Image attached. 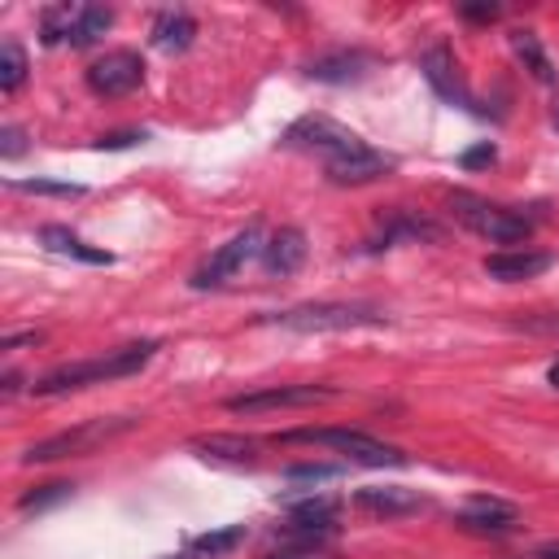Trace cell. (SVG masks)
<instances>
[{
	"mask_svg": "<svg viewBox=\"0 0 559 559\" xmlns=\"http://www.w3.org/2000/svg\"><path fill=\"white\" fill-rule=\"evenodd\" d=\"M153 354H157V341H135V345L109 349V354H100V358L61 362V367L44 371V376L31 384V393H39V397H57V393H74V389H87V384H105V380H118V376L140 371Z\"/></svg>",
	"mask_w": 559,
	"mask_h": 559,
	"instance_id": "obj_1",
	"label": "cell"
},
{
	"mask_svg": "<svg viewBox=\"0 0 559 559\" xmlns=\"http://www.w3.org/2000/svg\"><path fill=\"white\" fill-rule=\"evenodd\" d=\"M266 323L293 328V332H349V328H380L384 310L371 301H306L266 314Z\"/></svg>",
	"mask_w": 559,
	"mask_h": 559,
	"instance_id": "obj_2",
	"label": "cell"
},
{
	"mask_svg": "<svg viewBox=\"0 0 559 559\" xmlns=\"http://www.w3.org/2000/svg\"><path fill=\"white\" fill-rule=\"evenodd\" d=\"M135 424H140L135 415H109V419H87V424H79V428H66V432H52V437H44V441L26 445V450H22V463L31 467V463H57V459H79V454H92V450L109 445L114 437L131 432Z\"/></svg>",
	"mask_w": 559,
	"mask_h": 559,
	"instance_id": "obj_3",
	"label": "cell"
},
{
	"mask_svg": "<svg viewBox=\"0 0 559 559\" xmlns=\"http://www.w3.org/2000/svg\"><path fill=\"white\" fill-rule=\"evenodd\" d=\"M450 210L463 227H472L476 236L493 240V245H524L533 236V218L524 210H511V205H493L485 197H472V192H454L450 197Z\"/></svg>",
	"mask_w": 559,
	"mask_h": 559,
	"instance_id": "obj_4",
	"label": "cell"
},
{
	"mask_svg": "<svg viewBox=\"0 0 559 559\" xmlns=\"http://www.w3.org/2000/svg\"><path fill=\"white\" fill-rule=\"evenodd\" d=\"M280 441H310V445H328L336 454H345L349 463H362V467H402L406 454L380 437H367L358 428H293V432H280Z\"/></svg>",
	"mask_w": 559,
	"mask_h": 559,
	"instance_id": "obj_5",
	"label": "cell"
},
{
	"mask_svg": "<svg viewBox=\"0 0 559 559\" xmlns=\"http://www.w3.org/2000/svg\"><path fill=\"white\" fill-rule=\"evenodd\" d=\"M284 144H288V148L323 153L328 162H345V157H358V153L371 148V144H362L349 127H341V122H332V118H323V114H306V118H297V122L284 131Z\"/></svg>",
	"mask_w": 559,
	"mask_h": 559,
	"instance_id": "obj_6",
	"label": "cell"
},
{
	"mask_svg": "<svg viewBox=\"0 0 559 559\" xmlns=\"http://www.w3.org/2000/svg\"><path fill=\"white\" fill-rule=\"evenodd\" d=\"M262 249H266L262 227H258V223H249V227H245V231H236V236H231V240H227L210 262H201V266L192 271V280H188V284H192V288H218V284H227V280H231L249 258H258Z\"/></svg>",
	"mask_w": 559,
	"mask_h": 559,
	"instance_id": "obj_7",
	"label": "cell"
},
{
	"mask_svg": "<svg viewBox=\"0 0 559 559\" xmlns=\"http://www.w3.org/2000/svg\"><path fill=\"white\" fill-rule=\"evenodd\" d=\"M328 397H332L328 384H275V389H253V393L227 397V411L231 415H266V411L314 406V402H328Z\"/></svg>",
	"mask_w": 559,
	"mask_h": 559,
	"instance_id": "obj_8",
	"label": "cell"
},
{
	"mask_svg": "<svg viewBox=\"0 0 559 559\" xmlns=\"http://www.w3.org/2000/svg\"><path fill=\"white\" fill-rule=\"evenodd\" d=\"M140 83H144V61H140V52L118 48V52H105V57H96V61L87 66V87H92L96 96H127V92H135Z\"/></svg>",
	"mask_w": 559,
	"mask_h": 559,
	"instance_id": "obj_9",
	"label": "cell"
},
{
	"mask_svg": "<svg viewBox=\"0 0 559 559\" xmlns=\"http://www.w3.org/2000/svg\"><path fill=\"white\" fill-rule=\"evenodd\" d=\"M354 507L362 515H376V520H402V515L424 511V493L402 489V485H371V489L354 493Z\"/></svg>",
	"mask_w": 559,
	"mask_h": 559,
	"instance_id": "obj_10",
	"label": "cell"
},
{
	"mask_svg": "<svg viewBox=\"0 0 559 559\" xmlns=\"http://www.w3.org/2000/svg\"><path fill=\"white\" fill-rule=\"evenodd\" d=\"M454 520H459V528L480 533V537H502V533L520 528V511L511 502H498V498H472Z\"/></svg>",
	"mask_w": 559,
	"mask_h": 559,
	"instance_id": "obj_11",
	"label": "cell"
},
{
	"mask_svg": "<svg viewBox=\"0 0 559 559\" xmlns=\"http://www.w3.org/2000/svg\"><path fill=\"white\" fill-rule=\"evenodd\" d=\"M371 66H376V57L362 52V48H332V52L310 57V61H306V74L319 79V83H354V79H362Z\"/></svg>",
	"mask_w": 559,
	"mask_h": 559,
	"instance_id": "obj_12",
	"label": "cell"
},
{
	"mask_svg": "<svg viewBox=\"0 0 559 559\" xmlns=\"http://www.w3.org/2000/svg\"><path fill=\"white\" fill-rule=\"evenodd\" d=\"M480 266H485L489 280H498V284H515V280H533V275H542V271L550 266V253H542V249H498V253H489Z\"/></svg>",
	"mask_w": 559,
	"mask_h": 559,
	"instance_id": "obj_13",
	"label": "cell"
},
{
	"mask_svg": "<svg viewBox=\"0 0 559 559\" xmlns=\"http://www.w3.org/2000/svg\"><path fill=\"white\" fill-rule=\"evenodd\" d=\"M419 70H424V79L432 83V92H437V96L467 105V92H463V79H459V66H454L450 44H432V48L419 57Z\"/></svg>",
	"mask_w": 559,
	"mask_h": 559,
	"instance_id": "obj_14",
	"label": "cell"
},
{
	"mask_svg": "<svg viewBox=\"0 0 559 559\" xmlns=\"http://www.w3.org/2000/svg\"><path fill=\"white\" fill-rule=\"evenodd\" d=\"M406 240H441V227L437 223H428V218H419V214H411V210H397V214H389V223L371 236V245L367 249H393V245H406Z\"/></svg>",
	"mask_w": 559,
	"mask_h": 559,
	"instance_id": "obj_15",
	"label": "cell"
},
{
	"mask_svg": "<svg viewBox=\"0 0 559 559\" xmlns=\"http://www.w3.org/2000/svg\"><path fill=\"white\" fill-rule=\"evenodd\" d=\"M301 262H306V231L301 227H280L262 249L266 275H293Z\"/></svg>",
	"mask_w": 559,
	"mask_h": 559,
	"instance_id": "obj_16",
	"label": "cell"
},
{
	"mask_svg": "<svg viewBox=\"0 0 559 559\" xmlns=\"http://www.w3.org/2000/svg\"><path fill=\"white\" fill-rule=\"evenodd\" d=\"M393 170V157H384V153H376V148H367V153H358V157H345V162H328V179L332 183H376V179H384Z\"/></svg>",
	"mask_w": 559,
	"mask_h": 559,
	"instance_id": "obj_17",
	"label": "cell"
},
{
	"mask_svg": "<svg viewBox=\"0 0 559 559\" xmlns=\"http://www.w3.org/2000/svg\"><path fill=\"white\" fill-rule=\"evenodd\" d=\"M39 240L52 249V253H66V258H79V262H87V266H109L114 262V253L109 249H92L87 240H79L70 227H61V223H48V227H39Z\"/></svg>",
	"mask_w": 559,
	"mask_h": 559,
	"instance_id": "obj_18",
	"label": "cell"
},
{
	"mask_svg": "<svg viewBox=\"0 0 559 559\" xmlns=\"http://www.w3.org/2000/svg\"><path fill=\"white\" fill-rule=\"evenodd\" d=\"M109 26H114V9H105V4H79L74 9V26H70V48L96 44Z\"/></svg>",
	"mask_w": 559,
	"mask_h": 559,
	"instance_id": "obj_19",
	"label": "cell"
},
{
	"mask_svg": "<svg viewBox=\"0 0 559 559\" xmlns=\"http://www.w3.org/2000/svg\"><path fill=\"white\" fill-rule=\"evenodd\" d=\"M192 35H197V22L188 13H179V9H170V13H162L153 22V44L166 48V52H183L192 44Z\"/></svg>",
	"mask_w": 559,
	"mask_h": 559,
	"instance_id": "obj_20",
	"label": "cell"
},
{
	"mask_svg": "<svg viewBox=\"0 0 559 559\" xmlns=\"http://www.w3.org/2000/svg\"><path fill=\"white\" fill-rule=\"evenodd\" d=\"M511 52L524 61V70L537 79V83H555V70H550V57L542 48V39L533 31H511Z\"/></svg>",
	"mask_w": 559,
	"mask_h": 559,
	"instance_id": "obj_21",
	"label": "cell"
},
{
	"mask_svg": "<svg viewBox=\"0 0 559 559\" xmlns=\"http://www.w3.org/2000/svg\"><path fill=\"white\" fill-rule=\"evenodd\" d=\"M245 524H227V528H214V533H201L192 537L188 546V559H218V555H231L240 542H245Z\"/></svg>",
	"mask_w": 559,
	"mask_h": 559,
	"instance_id": "obj_22",
	"label": "cell"
},
{
	"mask_svg": "<svg viewBox=\"0 0 559 559\" xmlns=\"http://www.w3.org/2000/svg\"><path fill=\"white\" fill-rule=\"evenodd\" d=\"M192 450L197 454H205V459H227V463H245V459H253V450H258V441L253 437H201V441H192Z\"/></svg>",
	"mask_w": 559,
	"mask_h": 559,
	"instance_id": "obj_23",
	"label": "cell"
},
{
	"mask_svg": "<svg viewBox=\"0 0 559 559\" xmlns=\"http://www.w3.org/2000/svg\"><path fill=\"white\" fill-rule=\"evenodd\" d=\"M26 83V52L17 39L0 44V92H17Z\"/></svg>",
	"mask_w": 559,
	"mask_h": 559,
	"instance_id": "obj_24",
	"label": "cell"
},
{
	"mask_svg": "<svg viewBox=\"0 0 559 559\" xmlns=\"http://www.w3.org/2000/svg\"><path fill=\"white\" fill-rule=\"evenodd\" d=\"M74 9H79V4H52V9H44V13H39V39H44V44H61V39H70Z\"/></svg>",
	"mask_w": 559,
	"mask_h": 559,
	"instance_id": "obj_25",
	"label": "cell"
},
{
	"mask_svg": "<svg viewBox=\"0 0 559 559\" xmlns=\"http://www.w3.org/2000/svg\"><path fill=\"white\" fill-rule=\"evenodd\" d=\"M9 188L31 197H83L79 183H57V179H9Z\"/></svg>",
	"mask_w": 559,
	"mask_h": 559,
	"instance_id": "obj_26",
	"label": "cell"
},
{
	"mask_svg": "<svg viewBox=\"0 0 559 559\" xmlns=\"http://www.w3.org/2000/svg\"><path fill=\"white\" fill-rule=\"evenodd\" d=\"M70 489H74V485H66V480H52V485H39V489L22 493V498H17V507H22V511H39V507H48V502H61V498H70Z\"/></svg>",
	"mask_w": 559,
	"mask_h": 559,
	"instance_id": "obj_27",
	"label": "cell"
},
{
	"mask_svg": "<svg viewBox=\"0 0 559 559\" xmlns=\"http://www.w3.org/2000/svg\"><path fill=\"white\" fill-rule=\"evenodd\" d=\"M493 162H498V148H493L489 140H480L476 148H467V153L459 157V166H463V170H485V166H493Z\"/></svg>",
	"mask_w": 559,
	"mask_h": 559,
	"instance_id": "obj_28",
	"label": "cell"
},
{
	"mask_svg": "<svg viewBox=\"0 0 559 559\" xmlns=\"http://www.w3.org/2000/svg\"><path fill=\"white\" fill-rule=\"evenodd\" d=\"M336 467H314V463H301V467H288V480L293 485H319V480H332Z\"/></svg>",
	"mask_w": 559,
	"mask_h": 559,
	"instance_id": "obj_29",
	"label": "cell"
},
{
	"mask_svg": "<svg viewBox=\"0 0 559 559\" xmlns=\"http://www.w3.org/2000/svg\"><path fill=\"white\" fill-rule=\"evenodd\" d=\"M22 148H26V131H22V127H13V122H9V127H0V157H17Z\"/></svg>",
	"mask_w": 559,
	"mask_h": 559,
	"instance_id": "obj_30",
	"label": "cell"
},
{
	"mask_svg": "<svg viewBox=\"0 0 559 559\" xmlns=\"http://www.w3.org/2000/svg\"><path fill=\"white\" fill-rule=\"evenodd\" d=\"M144 140H148L144 131H109V135L96 140V148H131V144H144Z\"/></svg>",
	"mask_w": 559,
	"mask_h": 559,
	"instance_id": "obj_31",
	"label": "cell"
},
{
	"mask_svg": "<svg viewBox=\"0 0 559 559\" xmlns=\"http://www.w3.org/2000/svg\"><path fill=\"white\" fill-rule=\"evenodd\" d=\"M459 13H463L467 22H493V17H498V4H463Z\"/></svg>",
	"mask_w": 559,
	"mask_h": 559,
	"instance_id": "obj_32",
	"label": "cell"
},
{
	"mask_svg": "<svg viewBox=\"0 0 559 559\" xmlns=\"http://www.w3.org/2000/svg\"><path fill=\"white\" fill-rule=\"evenodd\" d=\"M17 345H39V332H22V336H4V349H17Z\"/></svg>",
	"mask_w": 559,
	"mask_h": 559,
	"instance_id": "obj_33",
	"label": "cell"
},
{
	"mask_svg": "<svg viewBox=\"0 0 559 559\" xmlns=\"http://www.w3.org/2000/svg\"><path fill=\"white\" fill-rule=\"evenodd\" d=\"M537 559H559V542H546V546L537 550Z\"/></svg>",
	"mask_w": 559,
	"mask_h": 559,
	"instance_id": "obj_34",
	"label": "cell"
},
{
	"mask_svg": "<svg viewBox=\"0 0 559 559\" xmlns=\"http://www.w3.org/2000/svg\"><path fill=\"white\" fill-rule=\"evenodd\" d=\"M546 380H550V384L559 389V362H550V371H546Z\"/></svg>",
	"mask_w": 559,
	"mask_h": 559,
	"instance_id": "obj_35",
	"label": "cell"
},
{
	"mask_svg": "<svg viewBox=\"0 0 559 559\" xmlns=\"http://www.w3.org/2000/svg\"><path fill=\"white\" fill-rule=\"evenodd\" d=\"M550 118H555V127H559V105H555V114H550Z\"/></svg>",
	"mask_w": 559,
	"mask_h": 559,
	"instance_id": "obj_36",
	"label": "cell"
}]
</instances>
